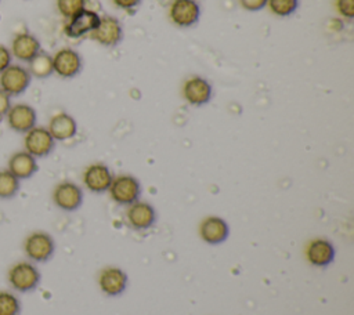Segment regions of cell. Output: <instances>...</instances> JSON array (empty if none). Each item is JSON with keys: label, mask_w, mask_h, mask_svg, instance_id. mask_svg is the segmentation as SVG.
<instances>
[{"label": "cell", "mask_w": 354, "mask_h": 315, "mask_svg": "<svg viewBox=\"0 0 354 315\" xmlns=\"http://www.w3.org/2000/svg\"><path fill=\"white\" fill-rule=\"evenodd\" d=\"M7 279L14 290L25 293L33 290L39 285L40 274L33 264L28 261H21L14 264L8 269Z\"/></svg>", "instance_id": "cell-1"}, {"label": "cell", "mask_w": 354, "mask_h": 315, "mask_svg": "<svg viewBox=\"0 0 354 315\" xmlns=\"http://www.w3.org/2000/svg\"><path fill=\"white\" fill-rule=\"evenodd\" d=\"M32 76L28 68L17 64L8 65L3 72H0V88L6 91L10 97L19 95L29 87Z\"/></svg>", "instance_id": "cell-2"}, {"label": "cell", "mask_w": 354, "mask_h": 315, "mask_svg": "<svg viewBox=\"0 0 354 315\" xmlns=\"http://www.w3.org/2000/svg\"><path fill=\"white\" fill-rule=\"evenodd\" d=\"M111 198L119 204H131L138 200L141 193L140 182L136 177L129 174H122L113 177L109 187Z\"/></svg>", "instance_id": "cell-3"}, {"label": "cell", "mask_w": 354, "mask_h": 315, "mask_svg": "<svg viewBox=\"0 0 354 315\" xmlns=\"http://www.w3.org/2000/svg\"><path fill=\"white\" fill-rule=\"evenodd\" d=\"M170 21L180 28H189L201 18V6L196 0H173L169 6Z\"/></svg>", "instance_id": "cell-4"}, {"label": "cell", "mask_w": 354, "mask_h": 315, "mask_svg": "<svg viewBox=\"0 0 354 315\" xmlns=\"http://www.w3.org/2000/svg\"><path fill=\"white\" fill-rule=\"evenodd\" d=\"M54 138L46 127L35 126L25 133L24 146L28 153L35 158H44L54 149Z\"/></svg>", "instance_id": "cell-5"}, {"label": "cell", "mask_w": 354, "mask_h": 315, "mask_svg": "<svg viewBox=\"0 0 354 315\" xmlns=\"http://www.w3.org/2000/svg\"><path fill=\"white\" fill-rule=\"evenodd\" d=\"M55 245L53 238L46 232H33L29 236H26L24 242V250L25 254L37 262L47 261L53 253H54Z\"/></svg>", "instance_id": "cell-6"}, {"label": "cell", "mask_w": 354, "mask_h": 315, "mask_svg": "<svg viewBox=\"0 0 354 315\" xmlns=\"http://www.w3.org/2000/svg\"><path fill=\"white\" fill-rule=\"evenodd\" d=\"M91 39L105 47H113L123 39V28L115 17H101L97 28L90 33Z\"/></svg>", "instance_id": "cell-7"}, {"label": "cell", "mask_w": 354, "mask_h": 315, "mask_svg": "<svg viewBox=\"0 0 354 315\" xmlns=\"http://www.w3.org/2000/svg\"><path fill=\"white\" fill-rule=\"evenodd\" d=\"M53 69L62 79L75 77L82 69V58L72 48H61L53 55Z\"/></svg>", "instance_id": "cell-8"}, {"label": "cell", "mask_w": 354, "mask_h": 315, "mask_svg": "<svg viewBox=\"0 0 354 315\" xmlns=\"http://www.w3.org/2000/svg\"><path fill=\"white\" fill-rule=\"evenodd\" d=\"M212 84L202 76H192L187 79L183 84V97L184 99L195 106L205 105L212 98Z\"/></svg>", "instance_id": "cell-9"}, {"label": "cell", "mask_w": 354, "mask_h": 315, "mask_svg": "<svg viewBox=\"0 0 354 315\" xmlns=\"http://www.w3.org/2000/svg\"><path fill=\"white\" fill-rule=\"evenodd\" d=\"M53 200L57 207L65 211H73L80 207L83 202V192L75 182H59L53 191Z\"/></svg>", "instance_id": "cell-10"}, {"label": "cell", "mask_w": 354, "mask_h": 315, "mask_svg": "<svg viewBox=\"0 0 354 315\" xmlns=\"http://www.w3.org/2000/svg\"><path fill=\"white\" fill-rule=\"evenodd\" d=\"M100 19L101 17L95 11L84 8L83 11L68 19V23L64 28L65 35L72 39H79L84 35H88L97 28Z\"/></svg>", "instance_id": "cell-11"}, {"label": "cell", "mask_w": 354, "mask_h": 315, "mask_svg": "<svg viewBox=\"0 0 354 315\" xmlns=\"http://www.w3.org/2000/svg\"><path fill=\"white\" fill-rule=\"evenodd\" d=\"M8 127L17 133H26L36 126V111L28 104L11 105L6 115Z\"/></svg>", "instance_id": "cell-12"}, {"label": "cell", "mask_w": 354, "mask_h": 315, "mask_svg": "<svg viewBox=\"0 0 354 315\" xmlns=\"http://www.w3.org/2000/svg\"><path fill=\"white\" fill-rule=\"evenodd\" d=\"M112 180V171L104 163H93L83 173V182L86 188L95 193L108 191Z\"/></svg>", "instance_id": "cell-13"}, {"label": "cell", "mask_w": 354, "mask_h": 315, "mask_svg": "<svg viewBox=\"0 0 354 315\" xmlns=\"http://www.w3.org/2000/svg\"><path fill=\"white\" fill-rule=\"evenodd\" d=\"M127 222L134 229H148L153 225L156 213L155 209L147 202H134L129 204L126 211Z\"/></svg>", "instance_id": "cell-14"}, {"label": "cell", "mask_w": 354, "mask_h": 315, "mask_svg": "<svg viewBox=\"0 0 354 315\" xmlns=\"http://www.w3.org/2000/svg\"><path fill=\"white\" fill-rule=\"evenodd\" d=\"M11 55L22 62H29L36 54L40 52V41L32 33L24 32L14 36L11 41Z\"/></svg>", "instance_id": "cell-15"}, {"label": "cell", "mask_w": 354, "mask_h": 315, "mask_svg": "<svg viewBox=\"0 0 354 315\" xmlns=\"http://www.w3.org/2000/svg\"><path fill=\"white\" fill-rule=\"evenodd\" d=\"M12 175L18 180L30 178L37 171V162L36 158L28 153L26 151L15 152L8 159V169Z\"/></svg>", "instance_id": "cell-16"}, {"label": "cell", "mask_w": 354, "mask_h": 315, "mask_svg": "<svg viewBox=\"0 0 354 315\" xmlns=\"http://www.w3.org/2000/svg\"><path fill=\"white\" fill-rule=\"evenodd\" d=\"M199 233L201 238L210 245H217L221 243L227 239L228 236V225L227 222L216 216L206 217L199 227Z\"/></svg>", "instance_id": "cell-17"}, {"label": "cell", "mask_w": 354, "mask_h": 315, "mask_svg": "<svg viewBox=\"0 0 354 315\" xmlns=\"http://www.w3.org/2000/svg\"><path fill=\"white\" fill-rule=\"evenodd\" d=\"M101 290L108 296H118L123 293L127 285V275L120 268L109 267L102 269L98 278Z\"/></svg>", "instance_id": "cell-18"}, {"label": "cell", "mask_w": 354, "mask_h": 315, "mask_svg": "<svg viewBox=\"0 0 354 315\" xmlns=\"http://www.w3.org/2000/svg\"><path fill=\"white\" fill-rule=\"evenodd\" d=\"M47 130L54 141H66L76 134L77 124L71 115L61 112L50 119Z\"/></svg>", "instance_id": "cell-19"}, {"label": "cell", "mask_w": 354, "mask_h": 315, "mask_svg": "<svg viewBox=\"0 0 354 315\" xmlns=\"http://www.w3.org/2000/svg\"><path fill=\"white\" fill-rule=\"evenodd\" d=\"M335 249L333 245L322 238L314 239L307 247V258L315 267H325L333 261Z\"/></svg>", "instance_id": "cell-20"}, {"label": "cell", "mask_w": 354, "mask_h": 315, "mask_svg": "<svg viewBox=\"0 0 354 315\" xmlns=\"http://www.w3.org/2000/svg\"><path fill=\"white\" fill-rule=\"evenodd\" d=\"M28 70L32 77L37 79H46L50 75L54 73L53 69V57L48 55L47 52L40 51L36 54L29 62H28Z\"/></svg>", "instance_id": "cell-21"}, {"label": "cell", "mask_w": 354, "mask_h": 315, "mask_svg": "<svg viewBox=\"0 0 354 315\" xmlns=\"http://www.w3.org/2000/svg\"><path fill=\"white\" fill-rule=\"evenodd\" d=\"M19 180L8 170H0V199H10L17 195Z\"/></svg>", "instance_id": "cell-22"}, {"label": "cell", "mask_w": 354, "mask_h": 315, "mask_svg": "<svg viewBox=\"0 0 354 315\" xmlns=\"http://www.w3.org/2000/svg\"><path fill=\"white\" fill-rule=\"evenodd\" d=\"M267 6L274 15L289 17L297 10L299 0H267Z\"/></svg>", "instance_id": "cell-23"}, {"label": "cell", "mask_w": 354, "mask_h": 315, "mask_svg": "<svg viewBox=\"0 0 354 315\" xmlns=\"http://www.w3.org/2000/svg\"><path fill=\"white\" fill-rule=\"evenodd\" d=\"M84 8L86 0H57L58 12L66 19H71Z\"/></svg>", "instance_id": "cell-24"}, {"label": "cell", "mask_w": 354, "mask_h": 315, "mask_svg": "<svg viewBox=\"0 0 354 315\" xmlns=\"http://www.w3.org/2000/svg\"><path fill=\"white\" fill-rule=\"evenodd\" d=\"M19 300L10 292H0V315H18Z\"/></svg>", "instance_id": "cell-25"}, {"label": "cell", "mask_w": 354, "mask_h": 315, "mask_svg": "<svg viewBox=\"0 0 354 315\" xmlns=\"http://www.w3.org/2000/svg\"><path fill=\"white\" fill-rule=\"evenodd\" d=\"M336 11L346 19L354 18V0H335Z\"/></svg>", "instance_id": "cell-26"}, {"label": "cell", "mask_w": 354, "mask_h": 315, "mask_svg": "<svg viewBox=\"0 0 354 315\" xmlns=\"http://www.w3.org/2000/svg\"><path fill=\"white\" fill-rule=\"evenodd\" d=\"M239 6L246 11H260L267 6V0H238Z\"/></svg>", "instance_id": "cell-27"}, {"label": "cell", "mask_w": 354, "mask_h": 315, "mask_svg": "<svg viewBox=\"0 0 354 315\" xmlns=\"http://www.w3.org/2000/svg\"><path fill=\"white\" fill-rule=\"evenodd\" d=\"M11 51L6 46L0 44V72H3L8 65H11Z\"/></svg>", "instance_id": "cell-28"}, {"label": "cell", "mask_w": 354, "mask_h": 315, "mask_svg": "<svg viewBox=\"0 0 354 315\" xmlns=\"http://www.w3.org/2000/svg\"><path fill=\"white\" fill-rule=\"evenodd\" d=\"M10 106H11V97L0 88V119L6 117Z\"/></svg>", "instance_id": "cell-29"}, {"label": "cell", "mask_w": 354, "mask_h": 315, "mask_svg": "<svg viewBox=\"0 0 354 315\" xmlns=\"http://www.w3.org/2000/svg\"><path fill=\"white\" fill-rule=\"evenodd\" d=\"M141 0H112V3L122 10H133L140 4Z\"/></svg>", "instance_id": "cell-30"}]
</instances>
